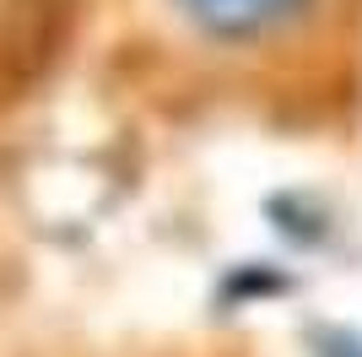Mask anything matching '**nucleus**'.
<instances>
[{
  "label": "nucleus",
  "instance_id": "1",
  "mask_svg": "<svg viewBox=\"0 0 362 357\" xmlns=\"http://www.w3.org/2000/svg\"><path fill=\"white\" fill-rule=\"evenodd\" d=\"M179 6L189 22H200L216 38H255V33L287 22L303 0H179Z\"/></svg>",
  "mask_w": 362,
  "mask_h": 357
}]
</instances>
